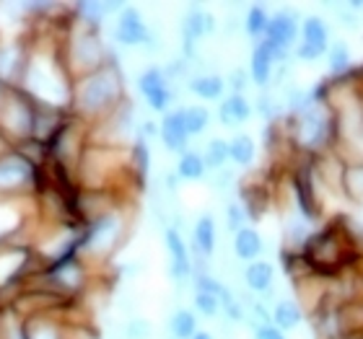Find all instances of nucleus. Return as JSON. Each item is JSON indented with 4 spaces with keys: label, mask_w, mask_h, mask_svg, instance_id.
<instances>
[{
    "label": "nucleus",
    "mask_w": 363,
    "mask_h": 339,
    "mask_svg": "<svg viewBox=\"0 0 363 339\" xmlns=\"http://www.w3.org/2000/svg\"><path fill=\"white\" fill-rule=\"evenodd\" d=\"M330 47V31H327V23L317 16H309L301 26V45L296 50V57L303 62H311L322 57Z\"/></svg>",
    "instance_id": "1"
},
{
    "label": "nucleus",
    "mask_w": 363,
    "mask_h": 339,
    "mask_svg": "<svg viewBox=\"0 0 363 339\" xmlns=\"http://www.w3.org/2000/svg\"><path fill=\"white\" fill-rule=\"evenodd\" d=\"M296 34H298V21H296L294 13H278L272 16L270 21H267V29H265V39L262 42H267L270 45V50L275 52V60H283L288 52V47L296 42Z\"/></svg>",
    "instance_id": "2"
},
{
    "label": "nucleus",
    "mask_w": 363,
    "mask_h": 339,
    "mask_svg": "<svg viewBox=\"0 0 363 339\" xmlns=\"http://www.w3.org/2000/svg\"><path fill=\"white\" fill-rule=\"evenodd\" d=\"M117 96H120V78L114 76V73H109V70L94 76L91 81H86L84 91H81V101H84V106L91 109V112L112 104Z\"/></svg>",
    "instance_id": "3"
},
{
    "label": "nucleus",
    "mask_w": 363,
    "mask_h": 339,
    "mask_svg": "<svg viewBox=\"0 0 363 339\" xmlns=\"http://www.w3.org/2000/svg\"><path fill=\"white\" fill-rule=\"evenodd\" d=\"M138 86L143 91V96L148 98L151 109H156V112H164L172 104V91H169L167 76L159 68L145 70L143 76H140V81H138Z\"/></svg>",
    "instance_id": "4"
},
{
    "label": "nucleus",
    "mask_w": 363,
    "mask_h": 339,
    "mask_svg": "<svg viewBox=\"0 0 363 339\" xmlns=\"http://www.w3.org/2000/svg\"><path fill=\"white\" fill-rule=\"evenodd\" d=\"M117 39H120L122 45H130V47L145 45V42L151 39V34L145 29L143 18L138 16V11L128 8V11L120 16V21H117Z\"/></svg>",
    "instance_id": "5"
},
{
    "label": "nucleus",
    "mask_w": 363,
    "mask_h": 339,
    "mask_svg": "<svg viewBox=\"0 0 363 339\" xmlns=\"http://www.w3.org/2000/svg\"><path fill=\"white\" fill-rule=\"evenodd\" d=\"M294 192L296 200H298V207L309 220L319 218V202L317 195H314V184H311V173L309 171H298L294 176Z\"/></svg>",
    "instance_id": "6"
},
{
    "label": "nucleus",
    "mask_w": 363,
    "mask_h": 339,
    "mask_svg": "<svg viewBox=\"0 0 363 339\" xmlns=\"http://www.w3.org/2000/svg\"><path fill=\"white\" fill-rule=\"evenodd\" d=\"M275 52L270 50L267 42H259L255 47V52H252V65H250V73H252V81L257 86H267L272 78V65H275Z\"/></svg>",
    "instance_id": "7"
},
{
    "label": "nucleus",
    "mask_w": 363,
    "mask_h": 339,
    "mask_svg": "<svg viewBox=\"0 0 363 339\" xmlns=\"http://www.w3.org/2000/svg\"><path fill=\"white\" fill-rule=\"evenodd\" d=\"M342 195L348 197L350 202L363 205V161H348L342 163Z\"/></svg>",
    "instance_id": "8"
},
{
    "label": "nucleus",
    "mask_w": 363,
    "mask_h": 339,
    "mask_svg": "<svg viewBox=\"0 0 363 339\" xmlns=\"http://www.w3.org/2000/svg\"><path fill=\"white\" fill-rule=\"evenodd\" d=\"M187 132H184V125H182V114L179 112H172L164 117L161 122V140L167 143L169 151H177V153H184L187 148Z\"/></svg>",
    "instance_id": "9"
},
{
    "label": "nucleus",
    "mask_w": 363,
    "mask_h": 339,
    "mask_svg": "<svg viewBox=\"0 0 363 339\" xmlns=\"http://www.w3.org/2000/svg\"><path fill=\"white\" fill-rule=\"evenodd\" d=\"M167 246H169V254H172V275L174 277H187L189 272H192V262H189L187 246H184L182 236L177 234L174 228L167 231Z\"/></svg>",
    "instance_id": "10"
},
{
    "label": "nucleus",
    "mask_w": 363,
    "mask_h": 339,
    "mask_svg": "<svg viewBox=\"0 0 363 339\" xmlns=\"http://www.w3.org/2000/svg\"><path fill=\"white\" fill-rule=\"evenodd\" d=\"M250 114H252V106L242 93H231V96H228L218 109L220 125H226V127H234V125L247 122L250 120Z\"/></svg>",
    "instance_id": "11"
},
{
    "label": "nucleus",
    "mask_w": 363,
    "mask_h": 339,
    "mask_svg": "<svg viewBox=\"0 0 363 339\" xmlns=\"http://www.w3.org/2000/svg\"><path fill=\"white\" fill-rule=\"evenodd\" d=\"M29 179H31V168L23 159L11 156V159L0 161V187L3 189L21 187V184H26Z\"/></svg>",
    "instance_id": "12"
},
{
    "label": "nucleus",
    "mask_w": 363,
    "mask_h": 339,
    "mask_svg": "<svg viewBox=\"0 0 363 339\" xmlns=\"http://www.w3.org/2000/svg\"><path fill=\"white\" fill-rule=\"evenodd\" d=\"M234 251L239 259L255 262V259L262 254V236H259L255 228H242V231H236Z\"/></svg>",
    "instance_id": "13"
},
{
    "label": "nucleus",
    "mask_w": 363,
    "mask_h": 339,
    "mask_svg": "<svg viewBox=\"0 0 363 339\" xmlns=\"http://www.w3.org/2000/svg\"><path fill=\"white\" fill-rule=\"evenodd\" d=\"M272 277H275V270L267 262H252L244 270V282L250 285L252 293H267L272 287Z\"/></svg>",
    "instance_id": "14"
},
{
    "label": "nucleus",
    "mask_w": 363,
    "mask_h": 339,
    "mask_svg": "<svg viewBox=\"0 0 363 339\" xmlns=\"http://www.w3.org/2000/svg\"><path fill=\"white\" fill-rule=\"evenodd\" d=\"M270 318H272V326H278L280 332H283V329H296L303 318L301 306L296 301H278L272 306Z\"/></svg>",
    "instance_id": "15"
},
{
    "label": "nucleus",
    "mask_w": 363,
    "mask_h": 339,
    "mask_svg": "<svg viewBox=\"0 0 363 339\" xmlns=\"http://www.w3.org/2000/svg\"><path fill=\"white\" fill-rule=\"evenodd\" d=\"M213 18L208 13H203V11H189L187 16H184V21H182V34H184V42H195V39L205 37V34H211L213 31Z\"/></svg>",
    "instance_id": "16"
},
{
    "label": "nucleus",
    "mask_w": 363,
    "mask_h": 339,
    "mask_svg": "<svg viewBox=\"0 0 363 339\" xmlns=\"http://www.w3.org/2000/svg\"><path fill=\"white\" fill-rule=\"evenodd\" d=\"M353 57H350V50L345 42H335V45L327 47V62H330V73L335 78H342L348 76L350 70H353Z\"/></svg>",
    "instance_id": "17"
},
{
    "label": "nucleus",
    "mask_w": 363,
    "mask_h": 339,
    "mask_svg": "<svg viewBox=\"0 0 363 339\" xmlns=\"http://www.w3.org/2000/svg\"><path fill=\"white\" fill-rule=\"evenodd\" d=\"M223 78L216 76V73H205V76H195L189 81V91L197 93L200 98H220L223 96Z\"/></svg>",
    "instance_id": "18"
},
{
    "label": "nucleus",
    "mask_w": 363,
    "mask_h": 339,
    "mask_svg": "<svg viewBox=\"0 0 363 339\" xmlns=\"http://www.w3.org/2000/svg\"><path fill=\"white\" fill-rule=\"evenodd\" d=\"M195 246L200 254L211 256L216 249V220L213 215H203L195 226Z\"/></svg>",
    "instance_id": "19"
},
{
    "label": "nucleus",
    "mask_w": 363,
    "mask_h": 339,
    "mask_svg": "<svg viewBox=\"0 0 363 339\" xmlns=\"http://www.w3.org/2000/svg\"><path fill=\"white\" fill-rule=\"evenodd\" d=\"M228 159L239 163V166H250L255 161V140L250 135H236L228 143Z\"/></svg>",
    "instance_id": "20"
},
{
    "label": "nucleus",
    "mask_w": 363,
    "mask_h": 339,
    "mask_svg": "<svg viewBox=\"0 0 363 339\" xmlns=\"http://www.w3.org/2000/svg\"><path fill=\"white\" fill-rule=\"evenodd\" d=\"M182 114V125H184V132L187 135H197V132H203L208 127V120H211V114L205 106H187V109H179Z\"/></svg>",
    "instance_id": "21"
},
{
    "label": "nucleus",
    "mask_w": 363,
    "mask_h": 339,
    "mask_svg": "<svg viewBox=\"0 0 363 339\" xmlns=\"http://www.w3.org/2000/svg\"><path fill=\"white\" fill-rule=\"evenodd\" d=\"M197 332V318L192 311H177L174 316H172V334L177 339H192Z\"/></svg>",
    "instance_id": "22"
},
{
    "label": "nucleus",
    "mask_w": 363,
    "mask_h": 339,
    "mask_svg": "<svg viewBox=\"0 0 363 339\" xmlns=\"http://www.w3.org/2000/svg\"><path fill=\"white\" fill-rule=\"evenodd\" d=\"M228 159V143L226 140H211L208 143V148H205V156H203V163L205 168H213V171H220L223 168V163H226Z\"/></svg>",
    "instance_id": "23"
},
{
    "label": "nucleus",
    "mask_w": 363,
    "mask_h": 339,
    "mask_svg": "<svg viewBox=\"0 0 363 339\" xmlns=\"http://www.w3.org/2000/svg\"><path fill=\"white\" fill-rule=\"evenodd\" d=\"M182 179H200L205 173V163H203V156L195 151H184L179 159V166H177Z\"/></svg>",
    "instance_id": "24"
},
{
    "label": "nucleus",
    "mask_w": 363,
    "mask_h": 339,
    "mask_svg": "<svg viewBox=\"0 0 363 339\" xmlns=\"http://www.w3.org/2000/svg\"><path fill=\"white\" fill-rule=\"evenodd\" d=\"M267 13H265V8L262 6H252L250 8V13H247V18H244V26H247V31H250L252 37H262L267 29Z\"/></svg>",
    "instance_id": "25"
},
{
    "label": "nucleus",
    "mask_w": 363,
    "mask_h": 339,
    "mask_svg": "<svg viewBox=\"0 0 363 339\" xmlns=\"http://www.w3.org/2000/svg\"><path fill=\"white\" fill-rule=\"evenodd\" d=\"M195 309L203 314V316H216L218 314V298L208 293H197L195 295Z\"/></svg>",
    "instance_id": "26"
},
{
    "label": "nucleus",
    "mask_w": 363,
    "mask_h": 339,
    "mask_svg": "<svg viewBox=\"0 0 363 339\" xmlns=\"http://www.w3.org/2000/svg\"><path fill=\"white\" fill-rule=\"evenodd\" d=\"M226 287L220 285L218 280L211 277V275H197V293H208V295H216V298H220V293H223Z\"/></svg>",
    "instance_id": "27"
},
{
    "label": "nucleus",
    "mask_w": 363,
    "mask_h": 339,
    "mask_svg": "<svg viewBox=\"0 0 363 339\" xmlns=\"http://www.w3.org/2000/svg\"><path fill=\"white\" fill-rule=\"evenodd\" d=\"M226 220H228V228H231V231H242L244 220H247V212H244L242 205H228V207H226Z\"/></svg>",
    "instance_id": "28"
},
{
    "label": "nucleus",
    "mask_w": 363,
    "mask_h": 339,
    "mask_svg": "<svg viewBox=\"0 0 363 339\" xmlns=\"http://www.w3.org/2000/svg\"><path fill=\"white\" fill-rule=\"evenodd\" d=\"M128 337L130 339H148V337H151V324H148V321H143V318H135V321H130Z\"/></svg>",
    "instance_id": "29"
},
{
    "label": "nucleus",
    "mask_w": 363,
    "mask_h": 339,
    "mask_svg": "<svg viewBox=\"0 0 363 339\" xmlns=\"http://www.w3.org/2000/svg\"><path fill=\"white\" fill-rule=\"evenodd\" d=\"M255 339H286V334L280 332L278 326L259 324V326H255Z\"/></svg>",
    "instance_id": "30"
},
{
    "label": "nucleus",
    "mask_w": 363,
    "mask_h": 339,
    "mask_svg": "<svg viewBox=\"0 0 363 339\" xmlns=\"http://www.w3.org/2000/svg\"><path fill=\"white\" fill-rule=\"evenodd\" d=\"M135 161H138V168L140 171H148V148H145V143H138L135 145Z\"/></svg>",
    "instance_id": "31"
},
{
    "label": "nucleus",
    "mask_w": 363,
    "mask_h": 339,
    "mask_svg": "<svg viewBox=\"0 0 363 339\" xmlns=\"http://www.w3.org/2000/svg\"><path fill=\"white\" fill-rule=\"evenodd\" d=\"M259 112L265 114L267 120H272V117L278 114V104H275L270 96H262V98H259Z\"/></svg>",
    "instance_id": "32"
},
{
    "label": "nucleus",
    "mask_w": 363,
    "mask_h": 339,
    "mask_svg": "<svg viewBox=\"0 0 363 339\" xmlns=\"http://www.w3.org/2000/svg\"><path fill=\"white\" fill-rule=\"evenodd\" d=\"M244 86H247V73L244 70H234L231 73V88H234V93H242Z\"/></svg>",
    "instance_id": "33"
},
{
    "label": "nucleus",
    "mask_w": 363,
    "mask_h": 339,
    "mask_svg": "<svg viewBox=\"0 0 363 339\" xmlns=\"http://www.w3.org/2000/svg\"><path fill=\"white\" fill-rule=\"evenodd\" d=\"M192 339H213V337L208 332H195V337H192Z\"/></svg>",
    "instance_id": "34"
}]
</instances>
